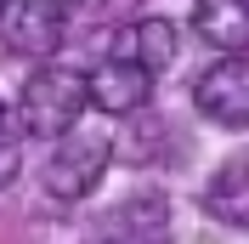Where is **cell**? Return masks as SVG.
Segmentation results:
<instances>
[{"label":"cell","instance_id":"6da1fadb","mask_svg":"<svg viewBox=\"0 0 249 244\" xmlns=\"http://www.w3.org/2000/svg\"><path fill=\"white\" fill-rule=\"evenodd\" d=\"M17 114H23V131H29V137H62V131L85 114V74L40 62V68L23 80Z\"/></svg>","mask_w":249,"mask_h":244},{"label":"cell","instance_id":"7a4b0ae2","mask_svg":"<svg viewBox=\"0 0 249 244\" xmlns=\"http://www.w3.org/2000/svg\"><path fill=\"white\" fill-rule=\"evenodd\" d=\"M108 131L102 125H68L57 142V153L46 159V193L51 199H85L96 182H102V170H108Z\"/></svg>","mask_w":249,"mask_h":244},{"label":"cell","instance_id":"3957f363","mask_svg":"<svg viewBox=\"0 0 249 244\" xmlns=\"http://www.w3.org/2000/svg\"><path fill=\"white\" fill-rule=\"evenodd\" d=\"M193 102H198L204 120L227 125V131H249V57L227 51L215 68H204L198 85H193Z\"/></svg>","mask_w":249,"mask_h":244},{"label":"cell","instance_id":"277c9868","mask_svg":"<svg viewBox=\"0 0 249 244\" xmlns=\"http://www.w3.org/2000/svg\"><path fill=\"white\" fill-rule=\"evenodd\" d=\"M0 40L17 57H40L62 46V6L57 0H0Z\"/></svg>","mask_w":249,"mask_h":244},{"label":"cell","instance_id":"5b68a950","mask_svg":"<svg viewBox=\"0 0 249 244\" xmlns=\"http://www.w3.org/2000/svg\"><path fill=\"white\" fill-rule=\"evenodd\" d=\"M153 97V74L142 68V62H130V57H102L85 74V102H96L102 114H136L142 102Z\"/></svg>","mask_w":249,"mask_h":244},{"label":"cell","instance_id":"8992f818","mask_svg":"<svg viewBox=\"0 0 249 244\" xmlns=\"http://www.w3.org/2000/svg\"><path fill=\"white\" fill-rule=\"evenodd\" d=\"M119 57L142 62L147 74H164L176 57H181V40H176V23H164V17H142V23H130V29H119Z\"/></svg>","mask_w":249,"mask_h":244},{"label":"cell","instance_id":"52a82bcc","mask_svg":"<svg viewBox=\"0 0 249 244\" xmlns=\"http://www.w3.org/2000/svg\"><path fill=\"white\" fill-rule=\"evenodd\" d=\"M193 34L215 51H249V0H198Z\"/></svg>","mask_w":249,"mask_h":244},{"label":"cell","instance_id":"ba28073f","mask_svg":"<svg viewBox=\"0 0 249 244\" xmlns=\"http://www.w3.org/2000/svg\"><path fill=\"white\" fill-rule=\"evenodd\" d=\"M204 210L221 216V222H232V227H249V153L227 159V165L210 176V187H204Z\"/></svg>","mask_w":249,"mask_h":244},{"label":"cell","instance_id":"9c48e42d","mask_svg":"<svg viewBox=\"0 0 249 244\" xmlns=\"http://www.w3.org/2000/svg\"><path fill=\"white\" fill-rule=\"evenodd\" d=\"M17 165H23V148H17V137H12V125H0V187H12Z\"/></svg>","mask_w":249,"mask_h":244},{"label":"cell","instance_id":"30bf717a","mask_svg":"<svg viewBox=\"0 0 249 244\" xmlns=\"http://www.w3.org/2000/svg\"><path fill=\"white\" fill-rule=\"evenodd\" d=\"M108 244H147V239H108Z\"/></svg>","mask_w":249,"mask_h":244},{"label":"cell","instance_id":"8fae6325","mask_svg":"<svg viewBox=\"0 0 249 244\" xmlns=\"http://www.w3.org/2000/svg\"><path fill=\"white\" fill-rule=\"evenodd\" d=\"M0 125H6V102H0Z\"/></svg>","mask_w":249,"mask_h":244}]
</instances>
